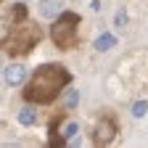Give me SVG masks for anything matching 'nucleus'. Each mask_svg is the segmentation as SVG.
<instances>
[{"label": "nucleus", "instance_id": "obj_1", "mask_svg": "<svg viewBox=\"0 0 148 148\" xmlns=\"http://www.w3.org/2000/svg\"><path fill=\"white\" fill-rule=\"evenodd\" d=\"M66 79H69V71L64 66L45 64L32 74V79H29V85L24 90V101H29V103H50L61 92Z\"/></svg>", "mask_w": 148, "mask_h": 148}, {"label": "nucleus", "instance_id": "obj_2", "mask_svg": "<svg viewBox=\"0 0 148 148\" xmlns=\"http://www.w3.org/2000/svg\"><path fill=\"white\" fill-rule=\"evenodd\" d=\"M77 24H79V16L77 13H61V16H56V21L50 27V37H53V42L58 45L61 50H66V48L74 45Z\"/></svg>", "mask_w": 148, "mask_h": 148}, {"label": "nucleus", "instance_id": "obj_3", "mask_svg": "<svg viewBox=\"0 0 148 148\" xmlns=\"http://www.w3.org/2000/svg\"><path fill=\"white\" fill-rule=\"evenodd\" d=\"M37 37H40V29H37L34 24H29V21H21V24L8 34L5 50H8L11 56H21V53H27V50L37 42Z\"/></svg>", "mask_w": 148, "mask_h": 148}, {"label": "nucleus", "instance_id": "obj_4", "mask_svg": "<svg viewBox=\"0 0 148 148\" xmlns=\"http://www.w3.org/2000/svg\"><path fill=\"white\" fill-rule=\"evenodd\" d=\"M3 79H5L11 87L21 85V82L27 79V66H21V64H11V66H5V69H3Z\"/></svg>", "mask_w": 148, "mask_h": 148}, {"label": "nucleus", "instance_id": "obj_5", "mask_svg": "<svg viewBox=\"0 0 148 148\" xmlns=\"http://www.w3.org/2000/svg\"><path fill=\"white\" fill-rule=\"evenodd\" d=\"M114 124H111L108 119H101L98 122V127H95V132H92V140H95L98 145H106V143H111L114 140Z\"/></svg>", "mask_w": 148, "mask_h": 148}, {"label": "nucleus", "instance_id": "obj_6", "mask_svg": "<svg viewBox=\"0 0 148 148\" xmlns=\"http://www.w3.org/2000/svg\"><path fill=\"white\" fill-rule=\"evenodd\" d=\"M61 11H64V3H61V0H42V3H40V13L48 16V18L61 16Z\"/></svg>", "mask_w": 148, "mask_h": 148}, {"label": "nucleus", "instance_id": "obj_7", "mask_svg": "<svg viewBox=\"0 0 148 148\" xmlns=\"http://www.w3.org/2000/svg\"><path fill=\"white\" fill-rule=\"evenodd\" d=\"M92 45H95V50H98V53H106V50H111V48L116 45V37L111 34V32H103V34H98V37H95V42H92Z\"/></svg>", "mask_w": 148, "mask_h": 148}, {"label": "nucleus", "instance_id": "obj_8", "mask_svg": "<svg viewBox=\"0 0 148 148\" xmlns=\"http://www.w3.org/2000/svg\"><path fill=\"white\" fill-rule=\"evenodd\" d=\"M34 119H37L34 106H24L21 111H18V122H21V124H34Z\"/></svg>", "mask_w": 148, "mask_h": 148}, {"label": "nucleus", "instance_id": "obj_9", "mask_svg": "<svg viewBox=\"0 0 148 148\" xmlns=\"http://www.w3.org/2000/svg\"><path fill=\"white\" fill-rule=\"evenodd\" d=\"M61 103H64L66 108H74V106L79 103V92H77V90H66V92H64V101H61Z\"/></svg>", "mask_w": 148, "mask_h": 148}, {"label": "nucleus", "instance_id": "obj_10", "mask_svg": "<svg viewBox=\"0 0 148 148\" xmlns=\"http://www.w3.org/2000/svg\"><path fill=\"white\" fill-rule=\"evenodd\" d=\"M130 111H132V116H145V111H148V101H135L132 106H130Z\"/></svg>", "mask_w": 148, "mask_h": 148}, {"label": "nucleus", "instance_id": "obj_11", "mask_svg": "<svg viewBox=\"0 0 148 148\" xmlns=\"http://www.w3.org/2000/svg\"><path fill=\"white\" fill-rule=\"evenodd\" d=\"M74 135H77V124H74V122H66V124L61 127V143L69 140V138H74Z\"/></svg>", "mask_w": 148, "mask_h": 148}, {"label": "nucleus", "instance_id": "obj_12", "mask_svg": "<svg viewBox=\"0 0 148 148\" xmlns=\"http://www.w3.org/2000/svg\"><path fill=\"white\" fill-rule=\"evenodd\" d=\"M116 27H127V11H119L116 13Z\"/></svg>", "mask_w": 148, "mask_h": 148}]
</instances>
